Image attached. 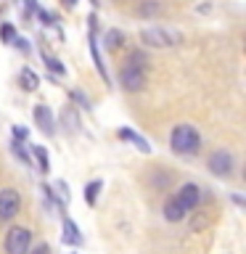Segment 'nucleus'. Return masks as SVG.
<instances>
[{
    "label": "nucleus",
    "instance_id": "6",
    "mask_svg": "<svg viewBox=\"0 0 246 254\" xmlns=\"http://www.w3.org/2000/svg\"><path fill=\"white\" fill-rule=\"evenodd\" d=\"M21 212V193L16 188L0 190V222H11Z\"/></svg>",
    "mask_w": 246,
    "mask_h": 254
},
{
    "label": "nucleus",
    "instance_id": "2",
    "mask_svg": "<svg viewBox=\"0 0 246 254\" xmlns=\"http://www.w3.org/2000/svg\"><path fill=\"white\" fill-rule=\"evenodd\" d=\"M170 148L180 156H196L201 148V132L193 125H178L170 132Z\"/></svg>",
    "mask_w": 246,
    "mask_h": 254
},
{
    "label": "nucleus",
    "instance_id": "31",
    "mask_svg": "<svg viewBox=\"0 0 246 254\" xmlns=\"http://www.w3.org/2000/svg\"><path fill=\"white\" fill-rule=\"evenodd\" d=\"M98 3H101V0H90V5H93V8H98Z\"/></svg>",
    "mask_w": 246,
    "mask_h": 254
},
{
    "label": "nucleus",
    "instance_id": "5",
    "mask_svg": "<svg viewBox=\"0 0 246 254\" xmlns=\"http://www.w3.org/2000/svg\"><path fill=\"white\" fill-rule=\"evenodd\" d=\"M206 167H209V172L214 175V178H230V175H233V170H236V159H233V154H230V151L217 148V151L209 156Z\"/></svg>",
    "mask_w": 246,
    "mask_h": 254
},
{
    "label": "nucleus",
    "instance_id": "11",
    "mask_svg": "<svg viewBox=\"0 0 246 254\" xmlns=\"http://www.w3.org/2000/svg\"><path fill=\"white\" fill-rule=\"evenodd\" d=\"M61 233H63V236H61V241L66 244V246H74V249H77V246H82V241H85V238H82V230H79V225H77L74 220H69V217H63Z\"/></svg>",
    "mask_w": 246,
    "mask_h": 254
},
{
    "label": "nucleus",
    "instance_id": "17",
    "mask_svg": "<svg viewBox=\"0 0 246 254\" xmlns=\"http://www.w3.org/2000/svg\"><path fill=\"white\" fill-rule=\"evenodd\" d=\"M19 85H21V90H27V93H35L37 87H40V74L32 66H24L19 71Z\"/></svg>",
    "mask_w": 246,
    "mask_h": 254
},
{
    "label": "nucleus",
    "instance_id": "12",
    "mask_svg": "<svg viewBox=\"0 0 246 254\" xmlns=\"http://www.w3.org/2000/svg\"><path fill=\"white\" fill-rule=\"evenodd\" d=\"M40 59H43V64L48 66V71H51L53 77H66V66L61 64V59H56L53 53H48V48L45 45H40Z\"/></svg>",
    "mask_w": 246,
    "mask_h": 254
},
{
    "label": "nucleus",
    "instance_id": "3",
    "mask_svg": "<svg viewBox=\"0 0 246 254\" xmlns=\"http://www.w3.org/2000/svg\"><path fill=\"white\" fill-rule=\"evenodd\" d=\"M95 29H98V16H95V11H93L90 16H87V48H90L93 66L98 69L103 85H111V77H109L106 64H103V53H101V48H98V35H95Z\"/></svg>",
    "mask_w": 246,
    "mask_h": 254
},
{
    "label": "nucleus",
    "instance_id": "8",
    "mask_svg": "<svg viewBox=\"0 0 246 254\" xmlns=\"http://www.w3.org/2000/svg\"><path fill=\"white\" fill-rule=\"evenodd\" d=\"M32 119H35V127L43 135H56V117H53V111H51V106L48 103H37L35 109H32Z\"/></svg>",
    "mask_w": 246,
    "mask_h": 254
},
{
    "label": "nucleus",
    "instance_id": "7",
    "mask_svg": "<svg viewBox=\"0 0 246 254\" xmlns=\"http://www.w3.org/2000/svg\"><path fill=\"white\" fill-rule=\"evenodd\" d=\"M119 87L127 93H138L146 87V71L130 66V64H124L122 69H119Z\"/></svg>",
    "mask_w": 246,
    "mask_h": 254
},
{
    "label": "nucleus",
    "instance_id": "26",
    "mask_svg": "<svg viewBox=\"0 0 246 254\" xmlns=\"http://www.w3.org/2000/svg\"><path fill=\"white\" fill-rule=\"evenodd\" d=\"M27 138H29V130H27L24 125H13V127H11V140L27 143Z\"/></svg>",
    "mask_w": 246,
    "mask_h": 254
},
{
    "label": "nucleus",
    "instance_id": "24",
    "mask_svg": "<svg viewBox=\"0 0 246 254\" xmlns=\"http://www.w3.org/2000/svg\"><path fill=\"white\" fill-rule=\"evenodd\" d=\"M69 98L77 103L79 109H85V111H93V103H90V98H87V95L79 90V87H74V90H69Z\"/></svg>",
    "mask_w": 246,
    "mask_h": 254
},
{
    "label": "nucleus",
    "instance_id": "30",
    "mask_svg": "<svg viewBox=\"0 0 246 254\" xmlns=\"http://www.w3.org/2000/svg\"><path fill=\"white\" fill-rule=\"evenodd\" d=\"M77 3H79V0H61L63 8H77Z\"/></svg>",
    "mask_w": 246,
    "mask_h": 254
},
{
    "label": "nucleus",
    "instance_id": "22",
    "mask_svg": "<svg viewBox=\"0 0 246 254\" xmlns=\"http://www.w3.org/2000/svg\"><path fill=\"white\" fill-rule=\"evenodd\" d=\"M16 37H19V29H16L13 21H3V24H0V43H3V45H11Z\"/></svg>",
    "mask_w": 246,
    "mask_h": 254
},
{
    "label": "nucleus",
    "instance_id": "13",
    "mask_svg": "<svg viewBox=\"0 0 246 254\" xmlns=\"http://www.w3.org/2000/svg\"><path fill=\"white\" fill-rule=\"evenodd\" d=\"M135 13H138L140 19H156V16L164 13V5H162V0H140V3L135 5Z\"/></svg>",
    "mask_w": 246,
    "mask_h": 254
},
{
    "label": "nucleus",
    "instance_id": "23",
    "mask_svg": "<svg viewBox=\"0 0 246 254\" xmlns=\"http://www.w3.org/2000/svg\"><path fill=\"white\" fill-rule=\"evenodd\" d=\"M11 154L19 159L21 164H27V167H32V156H29V148L24 146V143H19V140H11Z\"/></svg>",
    "mask_w": 246,
    "mask_h": 254
},
{
    "label": "nucleus",
    "instance_id": "28",
    "mask_svg": "<svg viewBox=\"0 0 246 254\" xmlns=\"http://www.w3.org/2000/svg\"><path fill=\"white\" fill-rule=\"evenodd\" d=\"M19 3H21V8H24V19H32V16H35V11L40 8L37 0H19Z\"/></svg>",
    "mask_w": 246,
    "mask_h": 254
},
{
    "label": "nucleus",
    "instance_id": "20",
    "mask_svg": "<svg viewBox=\"0 0 246 254\" xmlns=\"http://www.w3.org/2000/svg\"><path fill=\"white\" fill-rule=\"evenodd\" d=\"M40 190H43V196L48 198V201H51L53 209L59 212V214H63V217H66V204L61 201V196L53 190V186H48V183H43V186H40Z\"/></svg>",
    "mask_w": 246,
    "mask_h": 254
},
{
    "label": "nucleus",
    "instance_id": "1",
    "mask_svg": "<svg viewBox=\"0 0 246 254\" xmlns=\"http://www.w3.org/2000/svg\"><path fill=\"white\" fill-rule=\"evenodd\" d=\"M140 45L143 48H156V51H170V48L183 45V32L175 27H162V24H154V27H143L140 29Z\"/></svg>",
    "mask_w": 246,
    "mask_h": 254
},
{
    "label": "nucleus",
    "instance_id": "10",
    "mask_svg": "<svg viewBox=\"0 0 246 254\" xmlns=\"http://www.w3.org/2000/svg\"><path fill=\"white\" fill-rule=\"evenodd\" d=\"M117 138H119V140H127V143H132V146L138 148L140 154H151V143H148L146 138H143L140 132H135L132 127H119V130H117Z\"/></svg>",
    "mask_w": 246,
    "mask_h": 254
},
{
    "label": "nucleus",
    "instance_id": "16",
    "mask_svg": "<svg viewBox=\"0 0 246 254\" xmlns=\"http://www.w3.org/2000/svg\"><path fill=\"white\" fill-rule=\"evenodd\" d=\"M61 125L66 127V132H79V130H82V122H79L77 106H63V109H61Z\"/></svg>",
    "mask_w": 246,
    "mask_h": 254
},
{
    "label": "nucleus",
    "instance_id": "4",
    "mask_svg": "<svg viewBox=\"0 0 246 254\" xmlns=\"http://www.w3.org/2000/svg\"><path fill=\"white\" fill-rule=\"evenodd\" d=\"M3 249H5V254H27L32 249V230L24 225H13L5 233Z\"/></svg>",
    "mask_w": 246,
    "mask_h": 254
},
{
    "label": "nucleus",
    "instance_id": "15",
    "mask_svg": "<svg viewBox=\"0 0 246 254\" xmlns=\"http://www.w3.org/2000/svg\"><path fill=\"white\" fill-rule=\"evenodd\" d=\"M29 156H32V162H37V170L43 172V175L51 172V156H48V148L45 146H40V143L29 146Z\"/></svg>",
    "mask_w": 246,
    "mask_h": 254
},
{
    "label": "nucleus",
    "instance_id": "14",
    "mask_svg": "<svg viewBox=\"0 0 246 254\" xmlns=\"http://www.w3.org/2000/svg\"><path fill=\"white\" fill-rule=\"evenodd\" d=\"M124 32L122 29H117V27H111V29H106V35H103V48L106 51H111V53H119L124 48Z\"/></svg>",
    "mask_w": 246,
    "mask_h": 254
},
{
    "label": "nucleus",
    "instance_id": "9",
    "mask_svg": "<svg viewBox=\"0 0 246 254\" xmlns=\"http://www.w3.org/2000/svg\"><path fill=\"white\" fill-rule=\"evenodd\" d=\"M175 201H178L185 212H190V209H196L198 204H201V188L196 186V183H183V186L178 188V193L172 196Z\"/></svg>",
    "mask_w": 246,
    "mask_h": 254
},
{
    "label": "nucleus",
    "instance_id": "21",
    "mask_svg": "<svg viewBox=\"0 0 246 254\" xmlns=\"http://www.w3.org/2000/svg\"><path fill=\"white\" fill-rule=\"evenodd\" d=\"M101 188H103V180H101V178H98V180H90V183L85 186V204H87V206H95V204H98Z\"/></svg>",
    "mask_w": 246,
    "mask_h": 254
},
{
    "label": "nucleus",
    "instance_id": "25",
    "mask_svg": "<svg viewBox=\"0 0 246 254\" xmlns=\"http://www.w3.org/2000/svg\"><path fill=\"white\" fill-rule=\"evenodd\" d=\"M53 190L61 196V201H63V204H69V198H71V190H69V186H66V180H56Z\"/></svg>",
    "mask_w": 246,
    "mask_h": 254
},
{
    "label": "nucleus",
    "instance_id": "18",
    "mask_svg": "<svg viewBox=\"0 0 246 254\" xmlns=\"http://www.w3.org/2000/svg\"><path fill=\"white\" fill-rule=\"evenodd\" d=\"M185 209H183V206L175 201V198H167V204H164V220L167 222H183L185 220Z\"/></svg>",
    "mask_w": 246,
    "mask_h": 254
},
{
    "label": "nucleus",
    "instance_id": "27",
    "mask_svg": "<svg viewBox=\"0 0 246 254\" xmlns=\"http://www.w3.org/2000/svg\"><path fill=\"white\" fill-rule=\"evenodd\" d=\"M11 45H13V48H16V51H19V53H24V56H29V53H32V45H29V40H27V37H21V35L16 37Z\"/></svg>",
    "mask_w": 246,
    "mask_h": 254
},
{
    "label": "nucleus",
    "instance_id": "19",
    "mask_svg": "<svg viewBox=\"0 0 246 254\" xmlns=\"http://www.w3.org/2000/svg\"><path fill=\"white\" fill-rule=\"evenodd\" d=\"M124 64H130V66L140 69V71H148L151 59H148V53H146V51H140V48H132V51L127 53V61H124Z\"/></svg>",
    "mask_w": 246,
    "mask_h": 254
},
{
    "label": "nucleus",
    "instance_id": "29",
    "mask_svg": "<svg viewBox=\"0 0 246 254\" xmlns=\"http://www.w3.org/2000/svg\"><path fill=\"white\" fill-rule=\"evenodd\" d=\"M27 254H51V249H48V244H40L35 246V252H27Z\"/></svg>",
    "mask_w": 246,
    "mask_h": 254
}]
</instances>
